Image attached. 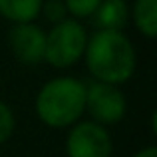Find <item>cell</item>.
I'll return each mask as SVG.
<instances>
[{
  "mask_svg": "<svg viewBox=\"0 0 157 157\" xmlns=\"http://www.w3.org/2000/svg\"><path fill=\"white\" fill-rule=\"evenodd\" d=\"M86 109V86L74 78H56L38 94L36 111L50 127L74 123Z\"/></svg>",
  "mask_w": 157,
  "mask_h": 157,
  "instance_id": "cell-2",
  "label": "cell"
},
{
  "mask_svg": "<svg viewBox=\"0 0 157 157\" xmlns=\"http://www.w3.org/2000/svg\"><path fill=\"white\" fill-rule=\"evenodd\" d=\"M135 26L147 38H155L157 34V0H135L133 6Z\"/></svg>",
  "mask_w": 157,
  "mask_h": 157,
  "instance_id": "cell-9",
  "label": "cell"
},
{
  "mask_svg": "<svg viewBox=\"0 0 157 157\" xmlns=\"http://www.w3.org/2000/svg\"><path fill=\"white\" fill-rule=\"evenodd\" d=\"M92 16V24L98 30L121 32L127 24V4L123 0H101Z\"/></svg>",
  "mask_w": 157,
  "mask_h": 157,
  "instance_id": "cell-7",
  "label": "cell"
},
{
  "mask_svg": "<svg viewBox=\"0 0 157 157\" xmlns=\"http://www.w3.org/2000/svg\"><path fill=\"white\" fill-rule=\"evenodd\" d=\"M46 34L34 24H16L10 30V48L14 56L24 64H38L44 60Z\"/></svg>",
  "mask_w": 157,
  "mask_h": 157,
  "instance_id": "cell-6",
  "label": "cell"
},
{
  "mask_svg": "<svg viewBox=\"0 0 157 157\" xmlns=\"http://www.w3.org/2000/svg\"><path fill=\"white\" fill-rule=\"evenodd\" d=\"M135 157H157V149L155 147H147V149H141Z\"/></svg>",
  "mask_w": 157,
  "mask_h": 157,
  "instance_id": "cell-13",
  "label": "cell"
},
{
  "mask_svg": "<svg viewBox=\"0 0 157 157\" xmlns=\"http://www.w3.org/2000/svg\"><path fill=\"white\" fill-rule=\"evenodd\" d=\"M42 10V0H0V14L16 24H30Z\"/></svg>",
  "mask_w": 157,
  "mask_h": 157,
  "instance_id": "cell-8",
  "label": "cell"
},
{
  "mask_svg": "<svg viewBox=\"0 0 157 157\" xmlns=\"http://www.w3.org/2000/svg\"><path fill=\"white\" fill-rule=\"evenodd\" d=\"M86 107L96 121L115 123L125 113V100L115 86L94 82L86 88Z\"/></svg>",
  "mask_w": 157,
  "mask_h": 157,
  "instance_id": "cell-4",
  "label": "cell"
},
{
  "mask_svg": "<svg viewBox=\"0 0 157 157\" xmlns=\"http://www.w3.org/2000/svg\"><path fill=\"white\" fill-rule=\"evenodd\" d=\"M44 14L50 22H64V16H66V6L62 0H48L46 6H44Z\"/></svg>",
  "mask_w": 157,
  "mask_h": 157,
  "instance_id": "cell-12",
  "label": "cell"
},
{
  "mask_svg": "<svg viewBox=\"0 0 157 157\" xmlns=\"http://www.w3.org/2000/svg\"><path fill=\"white\" fill-rule=\"evenodd\" d=\"M86 30L76 20H64L56 24L46 36L44 58L54 68H68L76 64L80 56L86 52Z\"/></svg>",
  "mask_w": 157,
  "mask_h": 157,
  "instance_id": "cell-3",
  "label": "cell"
},
{
  "mask_svg": "<svg viewBox=\"0 0 157 157\" xmlns=\"http://www.w3.org/2000/svg\"><path fill=\"white\" fill-rule=\"evenodd\" d=\"M70 157H109L111 139L101 125L94 121H84L76 125L68 135Z\"/></svg>",
  "mask_w": 157,
  "mask_h": 157,
  "instance_id": "cell-5",
  "label": "cell"
},
{
  "mask_svg": "<svg viewBox=\"0 0 157 157\" xmlns=\"http://www.w3.org/2000/svg\"><path fill=\"white\" fill-rule=\"evenodd\" d=\"M12 131H14V115L6 104L0 101V143L6 141L12 135Z\"/></svg>",
  "mask_w": 157,
  "mask_h": 157,
  "instance_id": "cell-11",
  "label": "cell"
},
{
  "mask_svg": "<svg viewBox=\"0 0 157 157\" xmlns=\"http://www.w3.org/2000/svg\"><path fill=\"white\" fill-rule=\"evenodd\" d=\"M86 62L94 78L101 84H123L135 68V52L121 32L98 30L86 44Z\"/></svg>",
  "mask_w": 157,
  "mask_h": 157,
  "instance_id": "cell-1",
  "label": "cell"
},
{
  "mask_svg": "<svg viewBox=\"0 0 157 157\" xmlns=\"http://www.w3.org/2000/svg\"><path fill=\"white\" fill-rule=\"evenodd\" d=\"M64 6L72 12L78 18H86V16H92L96 12V8L100 6L101 0H64Z\"/></svg>",
  "mask_w": 157,
  "mask_h": 157,
  "instance_id": "cell-10",
  "label": "cell"
}]
</instances>
